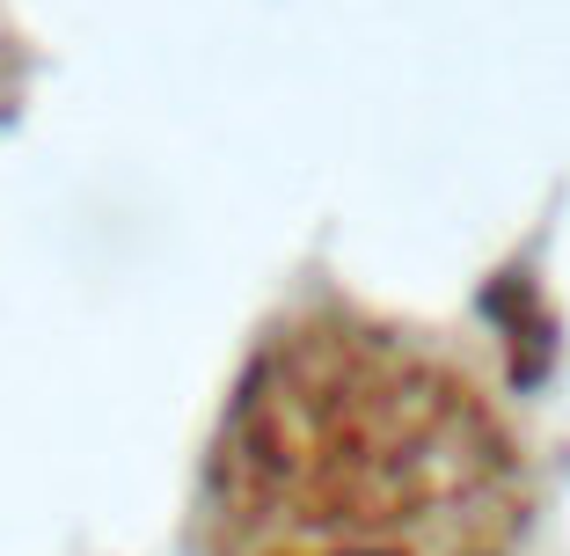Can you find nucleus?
Listing matches in <instances>:
<instances>
[{
    "mask_svg": "<svg viewBox=\"0 0 570 556\" xmlns=\"http://www.w3.org/2000/svg\"><path fill=\"white\" fill-rule=\"evenodd\" d=\"M498 542L504 535H490V527H453V520H336L256 542L249 556H490Z\"/></svg>",
    "mask_w": 570,
    "mask_h": 556,
    "instance_id": "nucleus-1",
    "label": "nucleus"
}]
</instances>
